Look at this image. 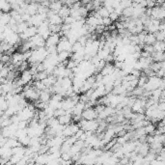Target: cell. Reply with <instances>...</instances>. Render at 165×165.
<instances>
[{
  "label": "cell",
  "mask_w": 165,
  "mask_h": 165,
  "mask_svg": "<svg viewBox=\"0 0 165 165\" xmlns=\"http://www.w3.org/2000/svg\"><path fill=\"white\" fill-rule=\"evenodd\" d=\"M48 56V51H47V48H35V49L32 50V53H31V56L29 58L28 62L31 65H36V64L43 63Z\"/></svg>",
  "instance_id": "cell-1"
},
{
  "label": "cell",
  "mask_w": 165,
  "mask_h": 165,
  "mask_svg": "<svg viewBox=\"0 0 165 165\" xmlns=\"http://www.w3.org/2000/svg\"><path fill=\"white\" fill-rule=\"evenodd\" d=\"M162 81H163V78H159L156 75L148 77L147 82H146V84H145V86L143 87V89L147 92H152L154 90L159 89L160 86H161Z\"/></svg>",
  "instance_id": "cell-2"
},
{
  "label": "cell",
  "mask_w": 165,
  "mask_h": 165,
  "mask_svg": "<svg viewBox=\"0 0 165 165\" xmlns=\"http://www.w3.org/2000/svg\"><path fill=\"white\" fill-rule=\"evenodd\" d=\"M22 95L24 97V98L26 100H30L32 102H36L39 100V97H40V91L36 90L34 87L32 86L31 84H27L26 86L23 87V92H22Z\"/></svg>",
  "instance_id": "cell-3"
},
{
  "label": "cell",
  "mask_w": 165,
  "mask_h": 165,
  "mask_svg": "<svg viewBox=\"0 0 165 165\" xmlns=\"http://www.w3.org/2000/svg\"><path fill=\"white\" fill-rule=\"evenodd\" d=\"M78 127L83 131H90V132H95L98 128V120H92V121H86L81 119L79 123L77 124Z\"/></svg>",
  "instance_id": "cell-4"
},
{
  "label": "cell",
  "mask_w": 165,
  "mask_h": 165,
  "mask_svg": "<svg viewBox=\"0 0 165 165\" xmlns=\"http://www.w3.org/2000/svg\"><path fill=\"white\" fill-rule=\"evenodd\" d=\"M34 114H35L34 106H32V105H27L26 107L22 108L21 111H19L17 115L18 116L21 121L29 122L30 120H32V119L34 118Z\"/></svg>",
  "instance_id": "cell-5"
},
{
  "label": "cell",
  "mask_w": 165,
  "mask_h": 165,
  "mask_svg": "<svg viewBox=\"0 0 165 165\" xmlns=\"http://www.w3.org/2000/svg\"><path fill=\"white\" fill-rule=\"evenodd\" d=\"M146 98H135V102L131 105L130 110L135 114H143L144 109L146 108Z\"/></svg>",
  "instance_id": "cell-6"
},
{
  "label": "cell",
  "mask_w": 165,
  "mask_h": 165,
  "mask_svg": "<svg viewBox=\"0 0 165 165\" xmlns=\"http://www.w3.org/2000/svg\"><path fill=\"white\" fill-rule=\"evenodd\" d=\"M164 5L161 6H155V8L151 9V18L156 19V21H162L164 17H165V9H164Z\"/></svg>",
  "instance_id": "cell-7"
},
{
  "label": "cell",
  "mask_w": 165,
  "mask_h": 165,
  "mask_svg": "<svg viewBox=\"0 0 165 165\" xmlns=\"http://www.w3.org/2000/svg\"><path fill=\"white\" fill-rule=\"evenodd\" d=\"M71 47H72V44L68 41L67 38L63 37V38L60 39V41H59L58 44L56 45L57 53H58V52H63V51L71 53Z\"/></svg>",
  "instance_id": "cell-8"
},
{
  "label": "cell",
  "mask_w": 165,
  "mask_h": 165,
  "mask_svg": "<svg viewBox=\"0 0 165 165\" xmlns=\"http://www.w3.org/2000/svg\"><path fill=\"white\" fill-rule=\"evenodd\" d=\"M79 129H79L77 124H70V125H68V126H64V129L62 131V135L65 138L75 136V134L77 132Z\"/></svg>",
  "instance_id": "cell-9"
},
{
  "label": "cell",
  "mask_w": 165,
  "mask_h": 165,
  "mask_svg": "<svg viewBox=\"0 0 165 165\" xmlns=\"http://www.w3.org/2000/svg\"><path fill=\"white\" fill-rule=\"evenodd\" d=\"M37 34V27H34V26H28L26 30L22 33V34H19V39L23 40V41H29V40L34 37Z\"/></svg>",
  "instance_id": "cell-10"
},
{
  "label": "cell",
  "mask_w": 165,
  "mask_h": 165,
  "mask_svg": "<svg viewBox=\"0 0 165 165\" xmlns=\"http://www.w3.org/2000/svg\"><path fill=\"white\" fill-rule=\"evenodd\" d=\"M29 42L32 44L33 45V48H45V40H44L41 36L36 34L34 37H32Z\"/></svg>",
  "instance_id": "cell-11"
},
{
  "label": "cell",
  "mask_w": 165,
  "mask_h": 165,
  "mask_svg": "<svg viewBox=\"0 0 165 165\" xmlns=\"http://www.w3.org/2000/svg\"><path fill=\"white\" fill-rule=\"evenodd\" d=\"M81 118L83 120H86V121L97 120L98 113L95 111L94 108H85L81 114Z\"/></svg>",
  "instance_id": "cell-12"
},
{
  "label": "cell",
  "mask_w": 165,
  "mask_h": 165,
  "mask_svg": "<svg viewBox=\"0 0 165 165\" xmlns=\"http://www.w3.org/2000/svg\"><path fill=\"white\" fill-rule=\"evenodd\" d=\"M4 41H5L6 43H8L10 45H12V47L17 48V44L19 43L21 39H19L18 34H17V33H15V32H11L10 34L6 35Z\"/></svg>",
  "instance_id": "cell-13"
},
{
  "label": "cell",
  "mask_w": 165,
  "mask_h": 165,
  "mask_svg": "<svg viewBox=\"0 0 165 165\" xmlns=\"http://www.w3.org/2000/svg\"><path fill=\"white\" fill-rule=\"evenodd\" d=\"M61 37L59 34H51L47 40H45V48H56Z\"/></svg>",
  "instance_id": "cell-14"
},
{
  "label": "cell",
  "mask_w": 165,
  "mask_h": 165,
  "mask_svg": "<svg viewBox=\"0 0 165 165\" xmlns=\"http://www.w3.org/2000/svg\"><path fill=\"white\" fill-rule=\"evenodd\" d=\"M11 62H12L13 66L18 68L19 65H21L22 62H24L23 55L21 52H15V53H13L11 56Z\"/></svg>",
  "instance_id": "cell-15"
},
{
  "label": "cell",
  "mask_w": 165,
  "mask_h": 165,
  "mask_svg": "<svg viewBox=\"0 0 165 165\" xmlns=\"http://www.w3.org/2000/svg\"><path fill=\"white\" fill-rule=\"evenodd\" d=\"M76 103L71 100V98H64V100L61 102V109H64L65 111H70L72 110L74 106Z\"/></svg>",
  "instance_id": "cell-16"
},
{
  "label": "cell",
  "mask_w": 165,
  "mask_h": 165,
  "mask_svg": "<svg viewBox=\"0 0 165 165\" xmlns=\"http://www.w3.org/2000/svg\"><path fill=\"white\" fill-rule=\"evenodd\" d=\"M32 79H33V75H31V72L28 70H26V71H22L21 78H19V81L21 82L22 86H23V85L29 84L32 81Z\"/></svg>",
  "instance_id": "cell-17"
},
{
  "label": "cell",
  "mask_w": 165,
  "mask_h": 165,
  "mask_svg": "<svg viewBox=\"0 0 165 165\" xmlns=\"http://www.w3.org/2000/svg\"><path fill=\"white\" fill-rule=\"evenodd\" d=\"M39 5L40 3H37V2H31V3H28L27 7H26V13L30 16H35L36 14H38V8H39Z\"/></svg>",
  "instance_id": "cell-18"
},
{
  "label": "cell",
  "mask_w": 165,
  "mask_h": 165,
  "mask_svg": "<svg viewBox=\"0 0 165 165\" xmlns=\"http://www.w3.org/2000/svg\"><path fill=\"white\" fill-rule=\"evenodd\" d=\"M51 98V90L49 89H44L43 91L40 92V97H39V100L44 102V103H48Z\"/></svg>",
  "instance_id": "cell-19"
},
{
  "label": "cell",
  "mask_w": 165,
  "mask_h": 165,
  "mask_svg": "<svg viewBox=\"0 0 165 165\" xmlns=\"http://www.w3.org/2000/svg\"><path fill=\"white\" fill-rule=\"evenodd\" d=\"M85 109V103L84 102H78L74 108H72V116H80L81 117V114L83 110Z\"/></svg>",
  "instance_id": "cell-20"
},
{
  "label": "cell",
  "mask_w": 165,
  "mask_h": 165,
  "mask_svg": "<svg viewBox=\"0 0 165 165\" xmlns=\"http://www.w3.org/2000/svg\"><path fill=\"white\" fill-rule=\"evenodd\" d=\"M57 80L59 81V83H60V85H61V87L65 91H67V90H69V89H71L72 87V80L69 77H64L62 79H57Z\"/></svg>",
  "instance_id": "cell-21"
},
{
  "label": "cell",
  "mask_w": 165,
  "mask_h": 165,
  "mask_svg": "<svg viewBox=\"0 0 165 165\" xmlns=\"http://www.w3.org/2000/svg\"><path fill=\"white\" fill-rule=\"evenodd\" d=\"M48 21L49 25H62L63 24V19L58 16V14H55L48 18Z\"/></svg>",
  "instance_id": "cell-22"
},
{
  "label": "cell",
  "mask_w": 165,
  "mask_h": 165,
  "mask_svg": "<svg viewBox=\"0 0 165 165\" xmlns=\"http://www.w3.org/2000/svg\"><path fill=\"white\" fill-rule=\"evenodd\" d=\"M57 119H58L59 124L62 125V126H68V125H70L72 122V116L70 114H65Z\"/></svg>",
  "instance_id": "cell-23"
},
{
  "label": "cell",
  "mask_w": 165,
  "mask_h": 165,
  "mask_svg": "<svg viewBox=\"0 0 165 165\" xmlns=\"http://www.w3.org/2000/svg\"><path fill=\"white\" fill-rule=\"evenodd\" d=\"M56 80H57L56 77L51 75H48L45 79H44V80H43L42 82L44 83V87H45V88H47V89H49V88H51V87L55 84Z\"/></svg>",
  "instance_id": "cell-24"
},
{
  "label": "cell",
  "mask_w": 165,
  "mask_h": 165,
  "mask_svg": "<svg viewBox=\"0 0 165 165\" xmlns=\"http://www.w3.org/2000/svg\"><path fill=\"white\" fill-rule=\"evenodd\" d=\"M115 68L112 64H105V66L102 68V70L101 71V75L102 76H106V75H110L112 72L114 71Z\"/></svg>",
  "instance_id": "cell-25"
},
{
  "label": "cell",
  "mask_w": 165,
  "mask_h": 165,
  "mask_svg": "<svg viewBox=\"0 0 165 165\" xmlns=\"http://www.w3.org/2000/svg\"><path fill=\"white\" fill-rule=\"evenodd\" d=\"M18 146H21V145L18 142L17 139H16V138H8L7 141H6V143H5V147H7L9 149H14L16 147H18Z\"/></svg>",
  "instance_id": "cell-26"
},
{
  "label": "cell",
  "mask_w": 165,
  "mask_h": 165,
  "mask_svg": "<svg viewBox=\"0 0 165 165\" xmlns=\"http://www.w3.org/2000/svg\"><path fill=\"white\" fill-rule=\"evenodd\" d=\"M10 19H11L10 13H3L1 17H0V27H5V26H8Z\"/></svg>",
  "instance_id": "cell-27"
},
{
  "label": "cell",
  "mask_w": 165,
  "mask_h": 165,
  "mask_svg": "<svg viewBox=\"0 0 165 165\" xmlns=\"http://www.w3.org/2000/svg\"><path fill=\"white\" fill-rule=\"evenodd\" d=\"M58 16L60 17L62 19H65L66 17H70V14H71V9L69 7H67V6L63 5V7L59 10V12L57 13Z\"/></svg>",
  "instance_id": "cell-28"
},
{
  "label": "cell",
  "mask_w": 165,
  "mask_h": 165,
  "mask_svg": "<svg viewBox=\"0 0 165 165\" xmlns=\"http://www.w3.org/2000/svg\"><path fill=\"white\" fill-rule=\"evenodd\" d=\"M63 7V3L60 1H53V2H50L49 6H48V10L50 11H53L55 13H58L59 10Z\"/></svg>",
  "instance_id": "cell-29"
},
{
  "label": "cell",
  "mask_w": 165,
  "mask_h": 165,
  "mask_svg": "<svg viewBox=\"0 0 165 165\" xmlns=\"http://www.w3.org/2000/svg\"><path fill=\"white\" fill-rule=\"evenodd\" d=\"M109 54H111V52L108 48H101V49H98V53H97V56L101 59V60H103L104 61V59L106 58Z\"/></svg>",
  "instance_id": "cell-30"
},
{
  "label": "cell",
  "mask_w": 165,
  "mask_h": 165,
  "mask_svg": "<svg viewBox=\"0 0 165 165\" xmlns=\"http://www.w3.org/2000/svg\"><path fill=\"white\" fill-rule=\"evenodd\" d=\"M25 154V147L23 146H18L14 149H12V155H17L19 157H23Z\"/></svg>",
  "instance_id": "cell-31"
},
{
  "label": "cell",
  "mask_w": 165,
  "mask_h": 165,
  "mask_svg": "<svg viewBox=\"0 0 165 165\" xmlns=\"http://www.w3.org/2000/svg\"><path fill=\"white\" fill-rule=\"evenodd\" d=\"M154 51L155 52H161V53H164V49H165V44L164 42H158L156 41L154 44Z\"/></svg>",
  "instance_id": "cell-32"
},
{
  "label": "cell",
  "mask_w": 165,
  "mask_h": 165,
  "mask_svg": "<svg viewBox=\"0 0 165 165\" xmlns=\"http://www.w3.org/2000/svg\"><path fill=\"white\" fill-rule=\"evenodd\" d=\"M144 130H145V132H146V134L154 135L155 132V130H156V127L155 126L153 123H149L147 126L144 127Z\"/></svg>",
  "instance_id": "cell-33"
},
{
  "label": "cell",
  "mask_w": 165,
  "mask_h": 165,
  "mask_svg": "<svg viewBox=\"0 0 165 165\" xmlns=\"http://www.w3.org/2000/svg\"><path fill=\"white\" fill-rule=\"evenodd\" d=\"M156 42L155 40V34H151V33H148L146 35V38H145V45H153Z\"/></svg>",
  "instance_id": "cell-34"
},
{
  "label": "cell",
  "mask_w": 165,
  "mask_h": 165,
  "mask_svg": "<svg viewBox=\"0 0 165 165\" xmlns=\"http://www.w3.org/2000/svg\"><path fill=\"white\" fill-rule=\"evenodd\" d=\"M151 56L154 62L160 63L164 61V53H161V52H154Z\"/></svg>",
  "instance_id": "cell-35"
},
{
  "label": "cell",
  "mask_w": 165,
  "mask_h": 165,
  "mask_svg": "<svg viewBox=\"0 0 165 165\" xmlns=\"http://www.w3.org/2000/svg\"><path fill=\"white\" fill-rule=\"evenodd\" d=\"M28 23L27 22H18L17 24V34H22V33L26 30V28L28 27Z\"/></svg>",
  "instance_id": "cell-36"
},
{
  "label": "cell",
  "mask_w": 165,
  "mask_h": 165,
  "mask_svg": "<svg viewBox=\"0 0 165 165\" xmlns=\"http://www.w3.org/2000/svg\"><path fill=\"white\" fill-rule=\"evenodd\" d=\"M70 54L69 52H66V51H63V52H58L57 53V57H58V60L59 62L61 63H64L65 61L68 60V58L70 57Z\"/></svg>",
  "instance_id": "cell-37"
},
{
  "label": "cell",
  "mask_w": 165,
  "mask_h": 165,
  "mask_svg": "<svg viewBox=\"0 0 165 165\" xmlns=\"http://www.w3.org/2000/svg\"><path fill=\"white\" fill-rule=\"evenodd\" d=\"M97 14L100 16L102 18H104V17H109V13H108V11L105 9L104 7H102L101 8H98V10H97Z\"/></svg>",
  "instance_id": "cell-38"
},
{
  "label": "cell",
  "mask_w": 165,
  "mask_h": 165,
  "mask_svg": "<svg viewBox=\"0 0 165 165\" xmlns=\"http://www.w3.org/2000/svg\"><path fill=\"white\" fill-rule=\"evenodd\" d=\"M147 79L148 77L147 76H145L144 75H141L139 78H138V83H137V87H139V88H143L145 86V84H146L147 82Z\"/></svg>",
  "instance_id": "cell-39"
},
{
  "label": "cell",
  "mask_w": 165,
  "mask_h": 165,
  "mask_svg": "<svg viewBox=\"0 0 165 165\" xmlns=\"http://www.w3.org/2000/svg\"><path fill=\"white\" fill-rule=\"evenodd\" d=\"M81 49H83V47L79 44L78 42H75L71 47V53H75V52L80 51Z\"/></svg>",
  "instance_id": "cell-40"
},
{
  "label": "cell",
  "mask_w": 165,
  "mask_h": 165,
  "mask_svg": "<svg viewBox=\"0 0 165 165\" xmlns=\"http://www.w3.org/2000/svg\"><path fill=\"white\" fill-rule=\"evenodd\" d=\"M155 40L158 42H164V39H165V32L164 31H158L156 32L155 34Z\"/></svg>",
  "instance_id": "cell-41"
},
{
  "label": "cell",
  "mask_w": 165,
  "mask_h": 165,
  "mask_svg": "<svg viewBox=\"0 0 165 165\" xmlns=\"http://www.w3.org/2000/svg\"><path fill=\"white\" fill-rule=\"evenodd\" d=\"M33 87H34L36 90L40 91V92L44 90V89H47V88L44 87V83L42 81H35L34 82V86H33Z\"/></svg>",
  "instance_id": "cell-42"
},
{
  "label": "cell",
  "mask_w": 165,
  "mask_h": 165,
  "mask_svg": "<svg viewBox=\"0 0 165 165\" xmlns=\"http://www.w3.org/2000/svg\"><path fill=\"white\" fill-rule=\"evenodd\" d=\"M120 5L121 7L124 9H127V8H129L132 6V2L131 1H129V0H124V1H120Z\"/></svg>",
  "instance_id": "cell-43"
},
{
  "label": "cell",
  "mask_w": 165,
  "mask_h": 165,
  "mask_svg": "<svg viewBox=\"0 0 165 165\" xmlns=\"http://www.w3.org/2000/svg\"><path fill=\"white\" fill-rule=\"evenodd\" d=\"M66 114V111L64 110V109H56V110H54V114H53V117L54 118H59V117H61V116H63V115H65Z\"/></svg>",
  "instance_id": "cell-44"
},
{
  "label": "cell",
  "mask_w": 165,
  "mask_h": 165,
  "mask_svg": "<svg viewBox=\"0 0 165 165\" xmlns=\"http://www.w3.org/2000/svg\"><path fill=\"white\" fill-rule=\"evenodd\" d=\"M76 21L75 18H72L71 16L70 17H66L65 19H63V23L64 24H68V25H71L72 23H75Z\"/></svg>",
  "instance_id": "cell-45"
},
{
  "label": "cell",
  "mask_w": 165,
  "mask_h": 165,
  "mask_svg": "<svg viewBox=\"0 0 165 165\" xmlns=\"http://www.w3.org/2000/svg\"><path fill=\"white\" fill-rule=\"evenodd\" d=\"M27 127H28V122L27 121H21V122H18V124H17L18 129H27Z\"/></svg>",
  "instance_id": "cell-46"
},
{
  "label": "cell",
  "mask_w": 165,
  "mask_h": 165,
  "mask_svg": "<svg viewBox=\"0 0 165 165\" xmlns=\"http://www.w3.org/2000/svg\"><path fill=\"white\" fill-rule=\"evenodd\" d=\"M0 62L3 63V64H6V63H9L11 62V55H7V54H2V57H1V60Z\"/></svg>",
  "instance_id": "cell-47"
},
{
  "label": "cell",
  "mask_w": 165,
  "mask_h": 165,
  "mask_svg": "<svg viewBox=\"0 0 165 165\" xmlns=\"http://www.w3.org/2000/svg\"><path fill=\"white\" fill-rule=\"evenodd\" d=\"M119 17H120V16H118L115 12H113V13H111V14H109V18L111 19V21H112V22L118 21V18H119Z\"/></svg>",
  "instance_id": "cell-48"
},
{
  "label": "cell",
  "mask_w": 165,
  "mask_h": 165,
  "mask_svg": "<svg viewBox=\"0 0 165 165\" xmlns=\"http://www.w3.org/2000/svg\"><path fill=\"white\" fill-rule=\"evenodd\" d=\"M112 24V21L109 17H104L102 18V25L103 26H110Z\"/></svg>",
  "instance_id": "cell-49"
},
{
  "label": "cell",
  "mask_w": 165,
  "mask_h": 165,
  "mask_svg": "<svg viewBox=\"0 0 165 165\" xmlns=\"http://www.w3.org/2000/svg\"><path fill=\"white\" fill-rule=\"evenodd\" d=\"M150 165H164V161H159V160H154V161H152L150 163Z\"/></svg>",
  "instance_id": "cell-50"
},
{
  "label": "cell",
  "mask_w": 165,
  "mask_h": 165,
  "mask_svg": "<svg viewBox=\"0 0 165 165\" xmlns=\"http://www.w3.org/2000/svg\"><path fill=\"white\" fill-rule=\"evenodd\" d=\"M4 102H6V98H5V97H4V96H1V95H0V104H1V103H3Z\"/></svg>",
  "instance_id": "cell-51"
},
{
  "label": "cell",
  "mask_w": 165,
  "mask_h": 165,
  "mask_svg": "<svg viewBox=\"0 0 165 165\" xmlns=\"http://www.w3.org/2000/svg\"><path fill=\"white\" fill-rule=\"evenodd\" d=\"M4 82H5V78H3V77L1 76V75H0V85H2Z\"/></svg>",
  "instance_id": "cell-52"
},
{
  "label": "cell",
  "mask_w": 165,
  "mask_h": 165,
  "mask_svg": "<svg viewBox=\"0 0 165 165\" xmlns=\"http://www.w3.org/2000/svg\"><path fill=\"white\" fill-rule=\"evenodd\" d=\"M3 115H4V111L0 109V117H2Z\"/></svg>",
  "instance_id": "cell-53"
},
{
  "label": "cell",
  "mask_w": 165,
  "mask_h": 165,
  "mask_svg": "<svg viewBox=\"0 0 165 165\" xmlns=\"http://www.w3.org/2000/svg\"><path fill=\"white\" fill-rule=\"evenodd\" d=\"M34 165H43V164H40V163H34Z\"/></svg>",
  "instance_id": "cell-54"
}]
</instances>
